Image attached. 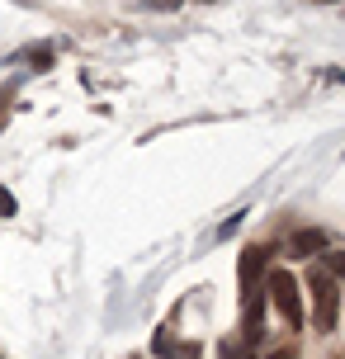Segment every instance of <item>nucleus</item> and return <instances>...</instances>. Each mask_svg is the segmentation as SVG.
<instances>
[{
  "mask_svg": "<svg viewBox=\"0 0 345 359\" xmlns=\"http://www.w3.org/2000/svg\"><path fill=\"white\" fill-rule=\"evenodd\" d=\"M10 104H15V86H0V133L10 123Z\"/></svg>",
  "mask_w": 345,
  "mask_h": 359,
  "instance_id": "obj_8",
  "label": "nucleus"
},
{
  "mask_svg": "<svg viewBox=\"0 0 345 359\" xmlns=\"http://www.w3.org/2000/svg\"><path fill=\"white\" fill-rule=\"evenodd\" d=\"M222 359H246V355H241L236 345H222Z\"/></svg>",
  "mask_w": 345,
  "mask_h": 359,
  "instance_id": "obj_10",
  "label": "nucleus"
},
{
  "mask_svg": "<svg viewBox=\"0 0 345 359\" xmlns=\"http://www.w3.org/2000/svg\"><path fill=\"white\" fill-rule=\"evenodd\" d=\"M308 288H312V307H317L312 326L327 336V331H336V317H341V288H336V279H331L327 269H312Z\"/></svg>",
  "mask_w": 345,
  "mask_h": 359,
  "instance_id": "obj_1",
  "label": "nucleus"
},
{
  "mask_svg": "<svg viewBox=\"0 0 345 359\" xmlns=\"http://www.w3.org/2000/svg\"><path fill=\"white\" fill-rule=\"evenodd\" d=\"M289 251H293V255H312V251H327V232H317V227H303V232H293Z\"/></svg>",
  "mask_w": 345,
  "mask_h": 359,
  "instance_id": "obj_5",
  "label": "nucleus"
},
{
  "mask_svg": "<svg viewBox=\"0 0 345 359\" xmlns=\"http://www.w3.org/2000/svg\"><path fill=\"white\" fill-rule=\"evenodd\" d=\"M24 62H34V72H48L53 67V48L48 43H34V48H24Z\"/></svg>",
  "mask_w": 345,
  "mask_h": 359,
  "instance_id": "obj_6",
  "label": "nucleus"
},
{
  "mask_svg": "<svg viewBox=\"0 0 345 359\" xmlns=\"http://www.w3.org/2000/svg\"><path fill=\"white\" fill-rule=\"evenodd\" d=\"M15 213H19L15 194H10V189H0V217H15Z\"/></svg>",
  "mask_w": 345,
  "mask_h": 359,
  "instance_id": "obj_9",
  "label": "nucleus"
},
{
  "mask_svg": "<svg viewBox=\"0 0 345 359\" xmlns=\"http://www.w3.org/2000/svg\"><path fill=\"white\" fill-rule=\"evenodd\" d=\"M322 269H327L336 284H345V251H327L322 255Z\"/></svg>",
  "mask_w": 345,
  "mask_h": 359,
  "instance_id": "obj_7",
  "label": "nucleus"
},
{
  "mask_svg": "<svg viewBox=\"0 0 345 359\" xmlns=\"http://www.w3.org/2000/svg\"><path fill=\"white\" fill-rule=\"evenodd\" d=\"M236 274H241V293H255V288H260V274H265V251H260V246L241 251V265H236Z\"/></svg>",
  "mask_w": 345,
  "mask_h": 359,
  "instance_id": "obj_4",
  "label": "nucleus"
},
{
  "mask_svg": "<svg viewBox=\"0 0 345 359\" xmlns=\"http://www.w3.org/2000/svg\"><path fill=\"white\" fill-rule=\"evenodd\" d=\"M241 336H246V345H255L260 336H265V298H260V288L246 293V322H241Z\"/></svg>",
  "mask_w": 345,
  "mask_h": 359,
  "instance_id": "obj_3",
  "label": "nucleus"
},
{
  "mask_svg": "<svg viewBox=\"0 0 345 359\" xmlns=\"http://www.w3.org/2000/svg\"><path fill=\"white\" fill-rule=\"evenodd\" d=\"M265 293H270V303L279 307V317L298 331L303 326V303H298V279H293L289 269H270V279H265Z\"/></svg>",
  "mask_w": 345,
  "mask_h": 359,
  "instance_id": "obj_2",
  "label": "nucleus"
}]
</instances>
